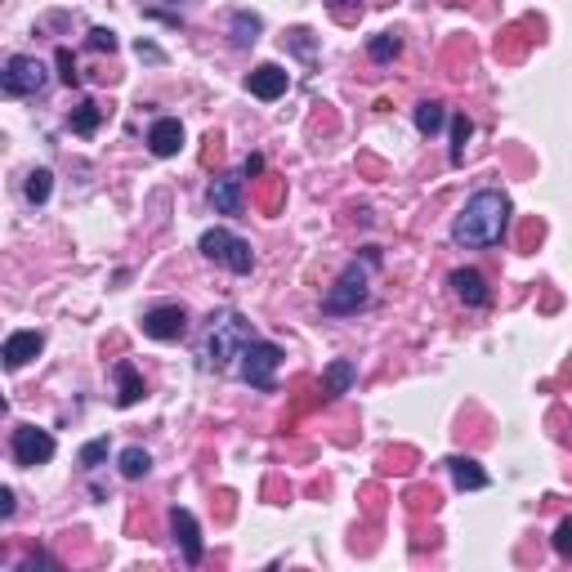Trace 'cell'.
I'll return each instance as SVG.
<instances>
[{
	"instance_id": "7a4b0ae2",
	"label": "cell",
	"mask_w": 572,
	"mask_h": 572,
	"mask_svg": "<svg viewBox=\"0 0 572 572\" xmlns=\"http://www.w3.org/2000/svg\"><path fill=\"white\" fill-rule=\"evenodd\" d=\"M255 340V331L242 313H215L206 327V349H202V367L206 371H228L238 367L242 349Z\"/></svg>"
},
{
	"instance_id": "3957f363",
	"label": "cell",
	"mask_w": 572,
	"mask_h": 572,
	"mask_svg": "<svg viewBox=\"0 0 572 572\" xmlns=\"http://www.w3.org/2000/svg\"><path fill=\"white\" fill-rule=\"evenodd\" d=\"M371 304V286H367V269L354 260L340 269V278L331 282V291L323 295V313L327 318H354Z\"/></svg>"
},
{
	"instance_id": "4316f807",
	"label": "cell",
	"mask_w": 572,
	"mask_h": 572,
	"mask_svg": "<svg viewBox=\"0 0 572 572\" xmlns=\"http://www.w3.org/2000/svg\"><path fill=\"white\" fill-rule=\"evenodd\" d=\"M85 45H90V49H99V54H103V49L112 54V49H117V32H112V27H94Z\"/></svg>"
},
{
	"instance_id": "f546056e",
	"label": "cell",
	"mask_w": 572,
	"mask_h": 572,
	"mask_svg": "<svg viewBox=\"0 0 572 572\" xmlns=\"http://www.w3.org/2000/svg\"><path fill=\"white\" fill-rule=\"evenodd\" d=\"M0 519H14V488H0Z\"/></svg>"
},
{
	"instance_id": "8fae6325",
	"label": "cell",
	"mask_w": 572,
	"mask_h": 572,
	"mask_svg": "<svg viewBox=\"0 0 572 572\" xmlns=\"http://www.w3.org/2000/svg\"><path fill=\"white\" fill-rule=\"evenodd\" d=\"M41 349H45L41 331H14V335H5V349H0L5 371H23L32 358H41Z\"/></svg>"
},
{
	"instance_id": "cb8c5ba5",
	"label": "cell",
	"mask_w": 572,
	"mask_h": 572,
	"mask_svg": "<svg viewBox=\"0 0 572 572\" xmlns=\"http://www.w3.org/2000/svg\"><path fill=\"white\" fill-rule=\"evenodd\" d=\"M474 139V122L470 117H456L451 122V165H461L465 162V143Z\"/></svg>"
},
{
	"instance_id": "ffe728a7",
	"label": "cell",
	"mask_w": 572,
	"mask_h": 572,
	"mask_svg": "<svg viewBox=\"0 0 572 572\" xmlns=\"http://www.w3.org/2000/svg\"><path fill=\"white\" fill-rule=\"evenodd\" d=\"M411 122H416L420 134H439V130L448 125V108H443L439 99H425V103H416V108H411Z\"/></svg>"
},
{
	"instance_id": "d6986e66",
	"label": "cell",
	"mask_w": 572,
	"mask_h": 572,
	"mask_svg": "<svg viewBox=\"0 0 572 572\" xmlns=\"http://www.w3.org/2000/svg\"><path fill=\"white\" fill-rule=\"evenodd\" d=\"M68 125H72V134H81V139H90L99 125H103V108L94 103V99H81L72 112H68Z\"/></svg>"
},
{
	"instance_id": "7402d4cb",
	"label": "cell",
	"mask_w": 572,
	"mask_h": 572,
	"mask_svg": "<svg viewBox=\"0 0 572 572\" xmlns=\"http://www.w3.org/2000/svg\"><path fill=\"white\" fill-rule=\"evenodd\" d=\"M49 193H54V175H49L45 165H37V170L27 175V184H23V197L32 206H45L49 202Z\"/></svg>"
},
{
	"instance_id": "5bb4252c",
	"label": "cell",
	"mask_w": 572,
	"mask_h": 572,
	"mask_svg": "<svg viewBox=\"0 0 572 572\" xmlns=\"http://www.w3.org/2000/svg\"><path fill=\"white\" fill-rule=\"evenodd\" d=\"M210 206L219 210V215H242V175H219L215 184H210Z\"/></svg>"
},
{
	"instance_id": "2e32d148",
	"label": "cell",
	"mask_w": 572,
	"mask_h": 572,
	"mask_svg": "<svg viewBox=\"0 0 572 572\" xmlns=\"http://www.w3.org/2000/svg\"><path fill=\"white\" fill-rule=\"evenodd\" d=\"M112 380H117V408H134L139 398H143V376H139V367L134 363H117L112 367Z\"/></svg>"
},
{
	"instance_id": "277c9868",
	"label": "cell",
	"mask_w": 572,
	"mask_h": 572,
	"mask_svg": "<svg viewBox=\"0 0 572 572\" xmlns=\"http://www.w3.org/2000/svg\"><path fill=\"white\" fill-rule=\"evenodd\" d=\"M197 250H202L210 264H219V269H228V273H238V278H246V273L255 269V250H250V242L238 238V233H228V228H206Z\"/></svg>"
},
{
	"instance_id": "83f0119b",
	"label": "cell",
	"mask_w": 572,
	"mask_h": 572,
	"mask_svg": "<svg viewBox=\"0 0 572 572\" xmlns=\"http://www.w3.org/2000/svg\"><path fill=\"white\" fill-rule=\"evenodd\" d=\"M331 14H335L340 23H354V18L363 14V0H331Z\"/></svg>"
},
{
	"instance_id": "7c38bea8",
	"label": "cell",
	"mask_w": 572,
	"mask_h": 572,
	"mask_svg": "<svg viewBox=\"0 0 572 572\" xmlns=\"http://www.w3.org/2000/svg\"><path fill=\"white\" fill-rule=\"evenodd\" d=\"M451 291H456V300L461 304H470V309H483L492 300V291H488V278L479 273V269H451Z\"/></svg>"
},
{
	"instance_id": "30bf717a",
	"label": "cell",
	"mask_w": 572,
	"mask_h": 572,
	"mask_svg": "<svg viewBox=\"0 0 572 572\" xmlns=\"http://www.w3.org/2000/svg\"><path fill=\"white\" fill-rule=\"evenodd\" d=\"M246 90H250L260 103H273V99H282L286 90H291V72H286L282 63H260V68L246 77Z\"/></svg>"
},
{
	"instance_id": "8992f818",
	"label": "cell",
	"mask_w": 572,
	"mask_h": 572,
	"mask_svg": "<svg viewBox=\"0 0 572 572\" xmlns=\"http://www.w3.org/2000/svg\"><path fill=\"white\" fill-rule=\"evenodd\" d=\"M49 77H45V63L32 58V54H14L5 58V72H0V90L9 99H27V94H41Z\"/></svg>"
},
{
	"instance_id": "484cf974",
	"label": "cell",
	"mask_w": 572,
	"mask_h": 572,
	"mask_svg": "<svg viewBox=\"0 0 572 572\" xmlns=\"http://www.w3.org/2000/svg\"><path fill=\"white\" fill-rule=\"evenodd\" d=\"M103 456H108V439H90V443L77 451V461H81L85 470H94V465H99Z\"/></svg>"
},
{
	"instance_id": "52a82bcc",
	"label": "cell",
	"mask_w": 572,
	"mask_h": 572,
	"mask_svg": "<svg viewBox=\"0 0 572 572\" xmlns=\"http://www.w3.org/2000/svg\"><path fill=\"white\" fill-rule=\"evenodd\" d=\"M9 456H14V465H23V470L49 465V461H54V434L41 429V425H14V434H9Z\"/></svg>"
},
{
	"instance_id": "4dcf8cb0",
	"label": "cell",
	"mask_w": 572,
	"mask_h": 572,
	"mask_svg": "<svg viewBox=\"0 0 572 572\" xmlns=\"http://www.w3.org/2000/svg\"><path fill=\"white\" fill-rule=\"evenodd\" d=\"M260 170H264V157H260V153H250V157L242 162V175H260Z\"/></svg>"
},
{
	"instance_id": "d6a6232c",
	"label": "cell",
	"mask_w": 572,
	"mask_h": 572,
	"mask_svg": "<svg viewBox=\"0 0 572 572\" xmlns=\"http://www.w3.org/2000/svg\"><path fill=\"white\" fill-rule=\"evenodd\" d=\"M165 5H188V0H165Z\"/></svg>"
},
{
	"instance_id": "f1b7e54d",
	"label": "cell",
	"mask_w": 572,
	"mask_h": 572,
	"mask_svg": "<svg viewBox=\"0 0 572 572\" xmlns=\"http://www.w3.org/2000/svg\"><path fill=\"white\" fill-rule=\"evenodd\" d=\"M555 550H559L564 559H572V519H564V524L555 528Z\"/></svg>"
},
{
	"instance_id": "e0dca14e",
	"label": "cell",
	"mask_w": 572,
	"mask_h": 572,
	"mask_svg": "<svg viewBox=\"0 0 572 572\" xmlns=\"http://www.w3.org/2000/svg\"><path fill=\"white\" fill-rule=\"evenodd\" d=\"M260 32H264V18H260V14H250V9H233V14H228V37H233L238 49L255 45Z\"/></svg>"
},
{
	"instance_id": "ac0fdd59",
	"label": "cell",
	"mask_w": 572,
	"mask_h": 572,
	"mask_svg": "<svg viewBox=\"0 0 572 572\" xmlns=\"http://www.w3.org/2000/svg\"><path fill=\"white\" fill-rule=\"evenodd\" d=\"M358 380V367L349 363V358H335L323 367V394L327 398H340V394H349V385Z\"/></svg>"
},
{
	"instance_id": "9a60e30c",
	"label": "cell",
	"mask_w": 572,
	"mask_h": 572,
	"mask_svg": "<svg viewBox=\"0 0 572 572\" xmlns=\"http://www.w3.org/2000/svg\"><path fill=\"white\" fill-rule=\"evenodd\" d=\"M448 470H451V483L461 492H483L488 488V470L470 456H448Z\"/></svg>"
},
{
	"instance_id": "9c48e42d",
	"label": "cell",
	"mask_w": 572,
	"mask_h": 572,
	"mask_svg": "<svg viewBox=\"0 0 572 572\" xmlns=\"http://www.w3.org/2000/svg\"><path fill=\"white\" fill-rule=\"evenodd\" d=\"M170 532H175V546H179L184 564H188V568H197V564H202V555H206L197 514H193V510H184V505H175V510H170Z\"/></svg>"
},
{
	"instance_id": "603a6c76",
	"label": "cell",
	"mask_w": 572,
	"mask_h": 572,
	"mask_svg": "<svg viewBox=\"0 0 572 572\" xmlns=\"http://www.w3.org/2000/svg\"><path fill=\"white\" fill-rule=\"evenodd\" d=\"M403 54V41L394 37V32H380V37H371L367 41V58L371 63H389V58H398Z\"/></svg>"
},
{
	"instance_id": "1f68e13d",
	"label": "cell",
	"mask_w": 572,
	"mask_h": 572,
	"mask_svg": "<svg viewBox=\"0 0 572 572\" xmlns=\"http://www.w3.org/2000/svg\"><path fill=\"white\" fill-rule=\"evenodd\" d=\"M139 58H153V63H162V49H157V45H148V41H139Z\"/></svg>"
},
{
	"instance_id": "d4e9b609",
	"label": "cell",
	"mask_w": 572,
	"mask_h": 572,
	"mask_svg": "<svg viewBox=\"0 0 572 572\" xmlns=\"http://www.w3.org/2000/svg\"><path fill=\"white\" fill-rule=\"evenodd\" d=\"M54 63H58V81H63V85H81L77 58H72V49H68V45H58V49H54Z\"/></svg>"
},
{
	"instance_id": "ba28073f",
	"label": "cell",
	"mask_w": 572,
	"mask_h": 572,
	"mask_svg": "<svg viewBox=\"0 0 572 572\" xmlns=\"http://www.w3.org/2000/svg\"><path fill=\"white\" fill-rule=\"evenodd\" d=\"M143 335L148 340H184L188 335V309L184 304H153L143 313Z\"/></svg>"
},
{
	"instance_id": "44dd1931",
	"label": "cell",
	"mask_w": 572,
	"mask_h": 572,
	"mask_svg": "<svg viewBox=\"0 0 572 572\" xmlns=\"http://www.w3.org/2000/svg\"><path fill=\"white\" fill-rule=\"evenodd\" d=\"M117 465H122V479H148V470H153V456L143 448H125L122 456H117Z\"/></svg>"
},
{
	"instance_id": "6da1fadb",
	"label": "cell",
	"mask_w": 572,
	"mask_h": 572,
	"mask_svg": "<svg viewBox=\"0 0 572 572\" xmlns=\"http://www.w3.org/2000/svg\"><path fill=\"white\" fill-rule=\"evenodd\" d=\"M505 224H510V197L501 188H479L451 219V242L461 250H488L505 238Z\"/></svg>"
},
{
	"instance_id": "4fadbf2b",
	"label": "cell",
	"mask_w": 572,
	"mask_h": 572,
	"mask_svg": "<svg viewBox=\"0 0 572 572\" xmlns=\"http://www.w3.org/2000/svg\"><path fill=\"white\" fill-rule=\"evenodd\" d=\"M184 148V125L179 117H157V122L148 125V153L153 157H175Z\"/></svg>"
},
{
	"instance_id": "5b68a950",
	"label": "cell",
	"mask_w": 572,
	"mask_h": 572,
	"mask_svg": "<svg viewBox=\"0 0 572 572\" xmlns=\"http://www.w3.org/2000/svg\"><path fill=\"white\" fill-rule=\"evenodd\" d=\"M282 349L273 344V340H250L242 349V358H238V376H242L250 389H260V394H269L273 385H278V367H282Z\"/></svg>"
}]
</instances>
